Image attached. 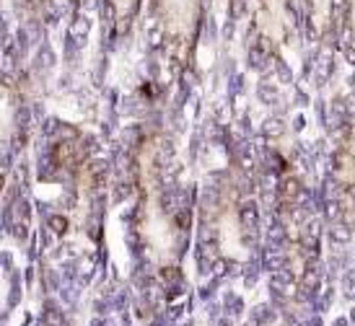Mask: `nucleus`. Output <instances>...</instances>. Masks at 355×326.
Listing matches in <instances>:
<instances>
[{
  "mask_svg": "<svg viewBox=\"0 0 355 326\" xmlns=\"http://www.w3.org/2000/svg\"><path fill=\"white\" fill-rule=\"evenodd\" d=\"M60 296H62V300L68 306H76L78 303V285L76 282H65V285L60 287Z\"/></svg>",
  "mask_w": 355,
  "mask_h": 326,
  "instance_id": "9d476101",
  "label": "nucleus"
},
{
  "mask_svg": "<svg viewBox=\"0 0 355 326\" xmlns=\"http://www.w3.org/2000/svg\"><path fill=\"white\" fill-rule=\"evenodd\" d=\"M304 326H322V318H319V316H314V318H311V321H306Z\"/></svg>",
  "mask_w": 355,
  "mask_h": 326,
  "instance_id": "412c9836",
  "label": "nucleus"
},
{
  "mask_svg": "<svg viewBox=\"0 0 355 326\" xmlns=\"http://www.w3.org/2000/svg\"><path fill=\"white\" fill-rule=\"evenodd\" d=\"M241 311H244L241 298H236V296H231V293H228V296H226V314H228V316H239Z\"/></svg>",
  "mask_w": 355,
  "mask_h": 326,
  "instance_id": "9b49d317",
  "label": "nucleus"
},
{
  "mask_svg": "<svg viewBox=\"0 0 355 326\" xmlns=\"http://www.w3.org/2000/svg\"><path fill=\"white\" fill-rule=\"evenodd\" d=\"M47 287H50V290H60V280H58V272H55V269L47 272Z\"/></svg>",
  "mask_w": 355,
  "mask_h": 326,
  "instance_id": "dca6fc26",
  "label": "nucleus"
},
{
  "mask_svg": "<svg viewBox=\"0 0 355 326\" xmlns=\"http://www.w3.org/2000/svg\"><path fill=\"white\" fill-rule=\"evenodd\" d=\"M216 326H234V324H231V316H228V314H226V316H223V318H218Z\"/></svg>",
  "mask_w": 355,
  "mask_h": 326,
  "instance_id": "aec40b11",
  "label": "nucleus"
},
{
  "mask_svg": "<svg viewBox=\"0 0 355 326\" xmlns=\"http://www.w3.org/2000/svg\"><path fill=\"white\" fill-rule=\"evenodd\" d=\"M343 287H345V296L347 298L355 296V272H347L345 280H343Z\"/></svg>",
  "mask_w": 355,
  "mask_h": 326,
  "instance_id": "ddd939ff",
  "label": "nucleus"
},
{
  "mask_svg": "<svg viewBox=\"0 0 355 326\" xmlns=\"http://www.w3.org/2000/svg\"><path fill=\"white\" fill-rule=\"evenodd\" d=\"M335 326H347V318H337Z\"/></svg>",
  "mask_w": 355,
  "mask_h": 326,
  "instance_id": "5701e85b",
  "label": "nucleus"
},
{
  "mask_svg": "<svg viewBox=\"0 0 355 326\" xmlns=\"http://www.w3.org/2000/svg\"><path fill=\"white\" fill-rule=\"evenodd\" d=\"M8 6L19 21L42 24V21H50V16L60 6L65 8V0H8Z\"/></svg>",
  "mask_w": 355,
  "mask_h": 326,
  "instance_id": "39448f33",
  "label": "nucleus"
},
{
  "mask_svg": "<svg viewBox=\"0 0 355 326\" xmlns=\"http://www.w3.org/2000/svg\"><path fill=\"white\" fill-rule=\"evenodd\" d=\"M247 62L252 70L277 65L283 80H291L283 50L301 37V0H247Z\"/></svg>",
  "mask_w": 355,
  "mask_h": 326,
  "instance_id": "f03ea898",
  "label": "nucleus"
},
{
  "mask_svg": "<svg viewBox=\"0 0 355 326\" xmlns=\"http://www.w3.org/2000/svg\"><path fill=\"white\" fill-rule=\"evenodd\" d=\"M96 3H99L101 42H107L109 50L119 47L135 34L148 8V0H96Z\"/></svg>",
  "mask_w": 355,
  "mask_h": 326,
  "instance_id": "20e7f679",
  "label": "nucleus"
},
{
  "mask_svg": "<svg viewBox=\"0 0 355 326\" xmlns=\"http://www.w3.org/2000/svg\"><path fill=\"white\" fill-rule=\"evenodd\" d=\"M207 314H210V318H213V321H218V318H220V308H218L216 303H210V308H207Z\"/></svg>",
  "mask_w": 355,
  "mask_h": 326,
  "instance_id": "a211bd4d",
  "label": "nucleus"
},
{
  "mask_svg": "<svg viewBox=\"0 0 355 326\" xmlns=\"http://www.w3.org/2000/svg\"><path fill=\"white\" fill-rule=\"evenodd\" d=\"M213 0H148L146 21L150 24L153 50L179 75L195 68V57L207 31Z\"/></svg>",
  "mask_w": 355,
  "mask_h": 326,
  "instance_id": "f257e3e1",
  "label": "nucleus"
},
{
  "mask_svg": "<svg viewBox=\"0 0 355 326\" xmlns=\"http://www.w3.org/2000/svg\"><path fill=\"white\" fill-rule=\"evenodd\" d=\"M252 318H257L259 324H270V321H275V308L272 306H254L252 308Z\"/></svg>",
  "mask_w": 355,
  "mask_h": 326,
  "instance_id": "1a4fd4ad",
  "label": "nucleus"
},
{
  "mask_svg": "<svg viewBox=\"0 0 355 326\" xmlns=\"http://www.w3.org/2000/svg\"><path fill=\"white\" fill-rule=\"evenodd\" d=\"M350 321H353V324H355V308H353V314H350Z\"/></svg>",
  "mask_w": 355,
  "mask_h": 326,
  "instance_id": "b1692460",
  "label": "nucleus"
},
{
  "mask_svg": "<svg viewBox=\"0 0 355 326\" xmlns=\"http://www.w3.org/2000/svg\"><path fill=\"white\" fill-rule=\"evenodd\" d=\"M343 0H301V39L316 52H337Z\"/></svg>",
  "mask_w": 355,
  "mask_h": 326,
  "instance_id": "7ed1b4c3",
  "label": "nucleus"
},
{
  "mask_svg": "<svg viewBox=\"0 0 355 326\" xmlns=\"http://www.w3.org/2000/svg\"><path fill=\"white\" fill-rule=\"evenodd\" d=\"M19 293H21V285H19V277H13V287H10V298H8V308H13L19 303Z\"/></svg>",
  "mask_w": 355,
  "mask_h": 326,
  "instance_id": "4468645a",
  "label": "nucleus"
},
{
  "mask_svg": "<svg viewBox=\"0 0 355 326\" xmlns=\"http://www.w3.org/2000/svg\"><path fill=\"white\" fill-rule=\"evenodd\" d=\"M91 326H114V324H112V321L104 316V318H94V324H91Z\"/></svg>",
  "mask_w": 355,
  "mask_h": 326,
  "instance_id": "6ab92c4d",
  "label": "nucleus"
},
{
  "mask_svg": "<svg viewBox=\"0 0 355 326\" xmlns=\"http://www.w3.org/2000/svg\"><path fill=\"white\" fill-rule=\"evenodd\" d=\"M47 226H50L55 233H62V230L68 228V223H65V217H50V220H47Z\"/></svg>",
  "mask_w": 355,
  "mask_h": 326,
  "instance_id": "2eb2a0df",
  "label": "nucleus"
},
{
  "mask_svg": "<svg viewBox=\"0 0 355 326\" xmlns=\"http://www.w3.org/2000/svg\"><path fill=\"white\" fill-rule=\"evenodd\" d=\"M109 308H112V300H104V303H96V314H101V316H109Z\"/></svg>",
  "mask_w": 355,
  "mask_h": 326,
  "instance_id": "f3484780",
  "label": "nucleus"
},
{
  "mask_svg": "<svg viewBox=\"0 0 355 326\" xmlns=\"http://www.w3.org/2000/svg\"><path fill=\"white\" fill-rule=\"evenodd\" d=\"M91 0H65V8H68L70 16H80V10H86Z\"/></svg>",
  "mask_w": 355,
  "mask_h": 326,
  "instance_id": "f8f14e48",
  "label": "nucleus"
},
{
  "mask_svg": "<svg viewBox=\"0 0 355 326\" xmlns=\"http://www.w3.org/2000/svg\"><path fill=\"white\" fill-rule=\"evenodd\" d=\"M40 326H62V311H58V306L55 303H47V311H42L40 321H37Z\"/></svg>",
  "mask_w": 355,
  "mask_h": 326,
  "instance_id": "6e6552de",
  "label": "nucleus"
},
{
  "mask_svg": "<svg viewBox=\"0 0 355 326\" xmlns=\"http://www.w3.org/2000/svg\"><path fill=\"white\" fill-rule=\"evenodd\" d=\"M218 3H220L223 16H226V34L231 37L239 26V21L247 16V0H218Z\"/></svg>",
  "mask_w": 355,
  "mask_h": 326,
  "instance_id": "0eeeda50",
  "label": "nucleus"
},
{
  "mask_svg": "<svg viewBox=\"0 0 355 326\" xmlns=\"http://www.w3.org/2000/svg\"><path fill=\"white\" fill-rule=\"evenodd\" d=\"M337 52L355 68V0H343L340 6V31H337ZM355 83V78H353Z\"/></svg>",
  "mask_w": 355,
  "mask_h": 326,
  "instance_id": "423d86ee",
  "label": "nucleus"
},
{
  "mask_svg": "<svg viewBox=\"0 0 355 326\" xmlns=\"http://www.w3.org/2000/svg\"><path fill=\"white\" fill-rule=\"evenodd\" d=\"M244 326H262V324H259L257 318H249V321H247V324H244Z\"/></svg>",
  "mask_w": 355,
  "mask_h": 326,
  "instance_id": "4be33fe9",
  "label": "nucleus"
}]
</instances>
